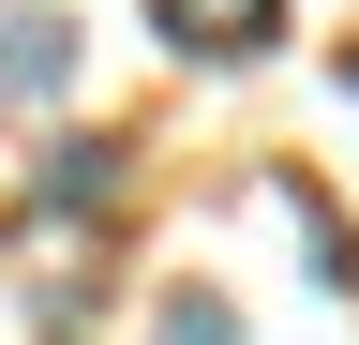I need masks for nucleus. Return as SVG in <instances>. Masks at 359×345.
<instances>
[{
    "label": "nucleus",
    "mask_w": 359,
    "mask_h": 345,
    "mask_svg": "<svg viewBox=\"0 0 359 345\" xmlns=\"http://www.w3.org/2000/svg\"><path fill=\"white\" fill-rule=\"evenodd\" d=\"M269 30H285V0H165V46H195V60H255Z\"/></svg>",
    "instance_id": "1"
},
{
    "label": "nucleus",
    "mask_w": 359,
    "mask_h": 345,
    "mask_svg": "<svg viewBox=\"0 0 359 345\" xmlns=\"http://www.w3.org/2000/svg\"><path fill=\"white\" fill-rule=\"evenodd\" d=\"M60 75H75V15H0V91L45 105Z\"/></svg>",
    "instance_id": "2"
},
{
    "label": "nucleus",
    "mask_w": 359,
    "mask_h": 345,
    "mask_svg": "<svg viewBox=\"0 0 359 345\" xmlns=\"http://www.w3.org/2000/svg\"><path fill=\"white\" fill-rule=\"evenodd\" d=\"M105 195H120V165L90 150V136H75V150H45V210H105Z\"/></svg>",
    "instance_id": "3"
},
{
    "label": "nucleus",
    "mask_w": 359,
    "mask_h": 345,
    "mask_svg": "<svg viewBox=\"0 0 359 345\" xmlns=\"http://www.w3.org/2000/svg\"><path fill=\"white\" fill-rule=\"evenodd\" d=\"M165 345H240V315H224V300L195 285V300H165Z\"/></svg>",
    "instance_id": "4"
}]
</instances>
